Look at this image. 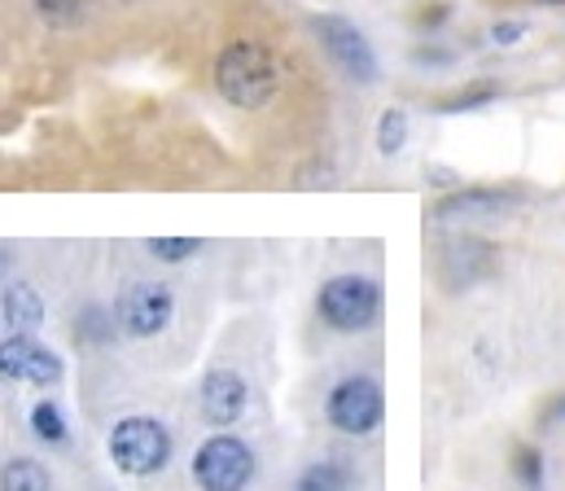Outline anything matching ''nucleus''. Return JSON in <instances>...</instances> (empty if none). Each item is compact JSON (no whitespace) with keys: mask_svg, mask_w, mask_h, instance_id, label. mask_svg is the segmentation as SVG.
Instances as JSON below:
<instances>
[{"mask_svg":"<svg viewBox=\"0 0 565 491\" xmlns=\"http://www.w3.org/2000/svg\"><path fill=\"white\" fill-rule=\"evenodd\" d=\"M171 312H175V295L167 281H132L124 295H119V325L128 338H158L162 329L171 325Z\"/></svg>","mask_w":565,"mask_h":491,"instance_id":"nucleus-8","label":"nucleus"},{"mask_svg":"<svg viewBox=\"0 0 565 491\" xmlns=\"http://www.w3.org/2000/svg\"><path fill=\"white\" fill-rule=\"evenodd\" d=\"M553 413H557V417H565V395L557 399V408H553Z\"/></svg>","mask_w":565,"mask_h":491,"instance_id":"nucleus-22","label":"nucleus"},{"mask_svg":"<svg viewBox=\"0 0 565 491\" xmlns=\"http://www.w3.org/2000/svg\"><path fill=\"white\" fill-rule=\"evenodd\" d=\"M294 491H351V470L342 461H316L298 474Z\"/></svg>","mask_w":565,"mask_h":491,"instance_id":"nucleus-12","label":"nucleus"},{"mask_svg":"<svg viewBox=\"0 0 565 491\" xmlns=\"http://www.w3.org/2000/svg\"><path fill=\"white\" fill-rule=\"evenodd\" d=\"M540 4H565V0H540Z\"/></svg>","mask_w":565,"mask_h":491,"instance_id":"nucleus-23","label":"nucleus"},{"mask_svg":"<svg viewBox=\"0 0 565 491\" xmlns=\"http://www.w3.org/2000/svg\"><path fill=\"white\" fill-rule=\"evenodd\" d=\"M404 146H408V115L404 110H382V119H377V150L386 159H395Z\"/></svg>","mask_w":565,"mask_h":491,"instance_id":"nucleus-17","label":"nucleus"},{"mask_svg":"<svg viewBox=\"0 0 565 491\" xmlns=\"http://www.w3.org/2000/svg\"><path fill=\"white\" fill-rule=\"evenodd\" d=\"M495 97H500V88H495L491 79H482V84H469L465 93H456V97L438 102V110H443V115H456V110H478V106H487V102H495Z\"/></svg>","mask_w":565,"mask_h":491,"instance_id":"nucleus-18","label":"nucleus"},{"mask_svg":"<svg viewBox=\"0 0 565 491\" xmlns=\"http://www.w3.org/2000/svg\"><path fill=\"white\" fill-rule=\"evenodd\" d=\"M246 404H250V386H246L242 373H233V369H211V373L202 377V417H206L215 430L242 421Z\"/></svg>","mask_w":565,"mask_h":491,"instance_id":"nucleus-9","label":"nucleus"},{"mask_svg":"<svg viewBox=\"0 0 565 491\" xmlns=\"http://www.w3.org/2000/svg\"><path fill=\"white\" fill-rule=\"evenodd\" d=\"M316 312L333 333H364L382 317V286L360 273L329 277L316 295Z\"/></svg>","mask_w":565,"mask_h":491,"instance_id":"nucleus-2","label":"nucleus"},{"mask_svg":"<svg viewBox=\"0 0 565 491\" xmlns=\"http://www.w3.org/2000/svg\"><path fill=\"white\" fill-rule=\"evenodd\" d=\"M31 9H35V18H40L44 26H53V31H71V26L84 22L88 0H31Z\"/></svg>","mask_w":565,"mask_h":491,"instance_id":"nucleus-13","label":"nucleus"},{"mask_svg":"<svg viewBox=\"0 0 565 491\" xmlns=\"http://www.w3.org/2000/svg\"><path fill=\"white\" fill-rule=\"evenodd\" d=\"M31 351H35V338H31V333H9V338L0 342V377H9V382H22Z\"/></svg>","mask_w":565,"mask_h":491,"instance_id":"nucleus-14","label":"nucleus"},{"mask_svg":"<svg viewBox=\"0 0 565 491\" xmlns=\"http://www.w3.org/2000/svg\"><path fill=\"white\" fill-rule=\"evenodd\" d=\"M255 479V452L237 435H211L193 452V483L202 491H246Z\"/></svg>","mask_w":565,"mask_h":491,"instance_id":"nucleus-6","label":"nucleus"},{"mask_svg":"<svg viewBox=\"0 0 565 491\" xmlns=\"http://www.w3.org/2000/svg\"><path fill=\"white\" fill-rule=\"evenodd\" d=\"M22 382H26V386H57V382H62V355H57L53 346H40V342H35Z\"/></svg>","mask_w":565,"mask_h":491,"instance_id":"nucleus-15","label":"nucleus"},{"mask_svg":"<svg viewBox=\"0 0 565 491\" xmlns=\"http://www.w3.org/2000/svg\"><path fill=\"white\" fill-rule=\"evenodd\" d=\"M518 479L522 483H531V488H540V479H544V457L535 452V448H518Z\"/></svg>","mask_w":565,"mask_h":491,"instance_id":"nucleus-20","label":"nucleus"},{"mask_svg":"<svg viewBox=\"0 0 565 491\" xmlns=\"http://www.w3.org/2000/svg\"><path fill=\"white\" fill-rule=\"evenodd\" d=\"M0 325L9 333H31V329L44 325V299L26 286V281H13L0 290Z\"/></svg>","mask_w":565,"mask_h":491,"instance_id":"nucleus-10","label":"nucleus"},{"mask_svg":"<svg viewBox=\"0 0 565 491\" xmlns=\"http://www.w3.org/2000/svg\"><path fill=\"white\" fill-rule=\"evenodd\" d=\"M198 250H202V237H153L149 242V255H158L162 264H180Z\"/></svg>","mask_w":565,"mask_h":491,"instance_id":"nucleus-19","label":"nucleus"},{"mask_svg":"<svg viewBox=\"0 0 565 491\" xmlns=\"http://www.w3.org/2000/svg\"><path fill=\"white\" fill-rule=\"evenodd\" d=\"M211 84H215L220 102H228L242 115H255V110L273 106L281 93V57L268 40L237 35L215 53Z\"/></svg>","mask_w":565,"mask_h":491,"instance_id":"nucleus-1","label":"nucleus"},{"mask_svg":"<svg viewBox=\"0 0 565 491\" xmlns=\"http://www.w3.org/2000/svg\"><path fill=\"white\" fill-rule=\"evenodd\" d=\"M311 31H316L324 57H329L347 79H355V84H377V53H373L369 35H364L351 18H342V13H320V18H311Z\"/></svg>","mask_w":565,"mask_h":491,"instance_id":"nucleus-4","label":"nucleus"},{"mask_svg":"<svg viewBox=\"0 0 565 491\" xmlns=\"http://www.w3.org/2000/svg\"><path fill=\"white\" fill-rule=\"evenodd\" d=\"M31 430H35V439L62 448V444H66V417H62V408H57L53 399H40V404L31 408Z\"/></svg>","mask_w":565,"mask_h":491,"instance_id":"nucleus-16","label":"nucleus"},{"mask_svg":"<svg viewBox=\"0 0 565 491\" xmlns=\"http://www.w3.org/2000/svg\"><path fill=\"white\" fill-rule=\"evenodd\" d=\"M0 491H53V474L35 457H13L0 466Z\"/></svg>","mask_w":565,"mask_h":491,"instance_id":"nucleus-11","label":"nucleus"},{"mask_svg":"<svg viewBox=\"0 0 565 491\" xmlns=\"http://www.w3.org/2000/svg\"><path fill=\"white\" fill-rule=\"evenodd\" d=\"M110 461L128 479H153L171 461V430L158 417H124L110 426Z\"/></svg>","mask_w":565,"mask_h":491,"instance_id":"nucleus-3","label":"nucleus"},{"mask_svg":"<svg viewBox=\"0 0 565 491\" xmlns=\"http://www.w3.org/2000/svg\"><path fill=\"white\" fill-rule=\"evenodd\" d=\"M324 417H329L333 430H342V435H351V439L373 435V430L382 426V417H386L382 386H377L373 377H364V373L342 377V382L329 391V399H324Z\"/></svg>","mask_w":565,"mask_h":491,"instance_id":"nucleus-5","label":"nucleus"},{"mask_svg":"<svg viewBox=\"0 0 565 491\" xmlns=\"http://www.w3.org/2000/svg\"><path fill=\"white\" fill-rule=\"evenodd\" d=\"M522 35H526V22H495L491 26V40L495 44H518Z\"/></svg>","mask_w":565,"mask_h":491,"instance_id":"nucleus-21","label":"nucleus"},{"mask_svg":"<svg viewBox=\"0 0 565 491\" xmlns=\"http://www.w3.org/2000/svg\"><path fill=\"white\" fill-rule=\"evenodd\" d=\"M522 206V189H504V184H469V189H456L447 198L434 202V220L443 224H482V220H500L509 211Z\"/></svg>","mask_w":565,"mask_h":491,"instance_id":"nucleus-7","label":"nucleus"}]
</instances>
